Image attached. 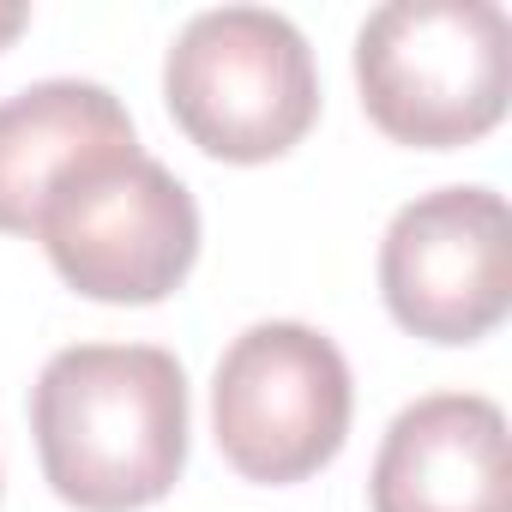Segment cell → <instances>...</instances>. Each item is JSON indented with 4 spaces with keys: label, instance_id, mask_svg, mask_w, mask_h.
<instances>
[{
    "label": "cell",
    "instance_id": "cell-1",
    "mask_svg": "<svg viewBox=\"0 0 512 512\" xmlns=\"http://www.w3.org/2000/svg\"><path fill=\"white\" fill-rule=\"evenodd\" d=\"M31 434L67 506H157L187 470V374L157 344L55 350L31 386Z\"/></svg>",
    "mask_w": 512,
    "mask_h": 512
},
{
    "label": "cell",
    "instance_id": "cell-2",
    "mask_svg": "<svg viewBox=\"0 0 512 512\" xmlns=\"http://www.w3.org/2000/svg\"><path fill=\"white\" fill-rule=\"evenodd\" d=\"M356 85L386 139L476 145L512 97V25L494 0H386L356 31Z\"/></svg>",
    "mask_w": 512,
    "mask_h": 512
},
{
    "label": "cell",
    "instance_id": "cell-3",
    "mask_svg": "<svg viewBox=\"0 0 512 512\" xmlns=\"http://www.w3.org/2000/svg\"><path fill=\"white\" fill-rule=\"evenodd\" d=\"M31 235L67 290L115 308H151L175 296L199 260V205L151 151L115 145L55 181Z\"/></svg>",
    "mask_w": 512,
    "mask_h": 512
},
{
    "label": "cell",
    "instance_id": "cell-4",
    "mask_svg": "<svg viewBox=\"0 0 512 512\" xmlns=\"http://www.w3.org/2000/svg\"><path fill=\"white\" fill-rule=\"evenodd\" d=\"M163 103L205 157L272 163L296 151L320 115L314 49L272 7L193 13L169 43Z\"/></svg>",
    "mask_w": 512,
    "mask_h": 512
},
{
    "label": "cell",
    "instance_id": "cell-5",
    "mask_svg": "<svg viewBox=\"0 0 512 512\" xmlns=\"http://www.w3.org/2000/svg\"><path fill=\"white\" fill-rule=\"evenodd\" d=\"M350 362L302 320L247 326L211 374V434L247 482H308L350 440Z\"/></svg>",
    "mask_w": 512,
    "mask_h": 512
},
{
    "label": "cell",
    "instance_id": "cell-6",
    "mask_svg": "<svg viewBox=\"0 0 512 512\" xmlns=\"http://www.w3.org/2000/svg\"><path fill=\"white\" fill-rule=\"evenodd\" d=\"M386 314L428 344H476L512 308V223L494 187H434L380 241Z\"/></svg>",
    "mask_w": 512,
    "mask_h": 512
},
{
    "label": "cell",
    "instance_id": "cell-7",
    "mask_svg": "<svg viewBox=\"0 0 512 512\" xmlns=\"http://www.w3.org/2000/svg\"><path fill=\"white\" fill-rule=\"evenodd\" d=\"M374 512H512L506 410L482 392H434L392 416L374 476Z\"/></svg>",
    "mask_w": 512,
    "mask_h": 512
},
{
    "label": "cell",
    "instance_id": "cell-8",
    "mask_svg": "<svg viewBox=\"0 0 512 512\" xmlns=\"http://www.w3.org/2000/svg\"><path fill=\"white\" fill-rule=\"evenodd\" d=\"M115 145H139V133L97 79H43L0 97V235H31L55 181Z\"/></svg>",
    "mask_w": 512,
    "mask_h": 512
},
{
    "label": "cell",
    "instance_id": "cell-9",
    "mask_svg": "<svg viewBox=\"0 0 512 512\" xmlns=\"http://www.w3.org/2000/svg\"><path fill=\"white\" fill-rule=\"evenodd\" d=\"M25 25H31V7H25V0H0V49H7Z\"/></svg>",
    "mask_w": 512,
    "mask_h": 512
}]
</instances>
